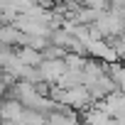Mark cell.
<instances>
[{"label": "cell", "instance_id": "1", "mask_svg": "<svg viewBox=\"0 0 125 125\" xmlns=\"http://www.w3.org/2000/svg\"><path fill=\"white\" fill-rule=\"evenodd\" d=\"M39 74H42V81L54 86L61 81V76L66 74V61L64 56H59V59H42V64H39Z\"/></svg>", "mask_w": 125, "mask_h": 125}, {"label": "cell", "instance_id": "2", "mask_svg": "<svg viewBox=\"0 0 125 125\" xmlns=\"http://www.w3.org/2000/svg\"><path fill=\"white\" fill-rule=\"evenodd\" d=\"M47 125H81V115H79V110L59 103L54 110L47 113Z\"/></svg>", "mask_w": 125, "mask_h": 125}, {"label": "cell", "instance_id": "3", "mask_svg": "<svg viewBox=\"0 0 125 125\" xmlns=\"http://www.w3.org/2000/svg\"><path fill=\"white\" fill-rule=\"evenodd\" d=\"M17 59L22 61L25 66H39L44 56H42V52H39V49H32V47H20Z\"/></svg>", "mask_w": 125, "mask_h": 125}, {"label": "cell", "instance_id": "4", "mask_svg": "<svg viewBox=\"0 0 125 125\" xmlns=\"http://www.w3.org/2000/svg\"><path fill=\"white\" fill-rule=\"evenodd\" d=\"M81 125H86V123H81Z\"/></svg>", "mask_w": 125, "mask_h": 125}]
</instances>
